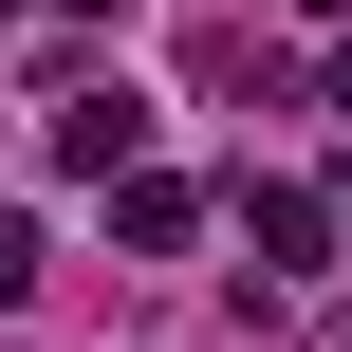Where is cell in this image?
Returning a JSON list of instances; mask_svg holds the SVG:
<instances>
[{"mask_svg":"<svg viewBox=\"0 0 352 352\" xmlns=\"http://www.w3.org/2000/svg\"><path fill=\"white\" fill-rule=\"evenodd\" d=\"M0 19H19V0H0Z\"/></svg>","mask_w":352,"mask_h":352,"instance_id":"obj_7","label":"cell"},{"mask_svg":"<svg viewBox=\"0 0 352 352\" xmlns=\"http://www.w3.org/2000/svg\"><path fill=\"white\" fill-rule=\"evenodd\" d=\"M297 19H352V0H297Z\"/></svg>","mask_w":352,"mask_h":352,"instance_id":"obj_6","label":"cell"},{"mask_svg":"<svg viewBox=\"0 0 352 352\" xmlns=\"http://www.w3.org/2000/svg\"><path fill=\"white\" fill-rule=\"evenodd\" d=\"M111 241H130V260H186V241H204V186L130 167V186H111Z\"/></svg>","mask_w":352,"mask_h":352,"instance_id":"obj_3","label":"cell"},{"mask_svg":"<svg viewBox=\"0 0 352 352\" xmlns=\"http://www.w3.org/2000/svg\"><path fill=\"white\" fill-rule=\"evenodd\" d=\"M56 167H74V186H130V167H148V93H130V74L74 93V111H56Z\"/></svg>","mask_w":352,"mask_h":352,"instance_id":"obj_1","label":"cell"},{"mask_svg":"<svg viewBox=\"0 0 352 352\" xmlns=\"http://www.w3.org/2000/svg\"><path fill=\"white\" fill-rule=\"evenodd\" d=\"M316 93H334V111H352V37H334V74H316Z\"/></svg>","mask_w":352,"mask_h":352,"instance_id":"obj_5","label":"cell"},{"mask_svg":"<svg viewBox=\"0 0 352 352\" xmlns=\"http://www.w3.org/2000/svg\"><path fill=\"white\" fill-rule=\"evenodd\" d=\"M334 223H352V204H334Z\"/></svg>","mask_w":352,"mask_h":352,"instance_id":"obj_8","label":"cell"},{"mask_svg":"<svg viewBox=\"0 0 352 352\" xmlns=\"http://www.w3.org/2000/svg\"><path fill=\"white\" fill-rule=\"evenodd\" d=\"M241 241H260V278H316L334 260V204L316 186H241Z\"/></svg>","mask_w":352,"mask_h":352,"instance_id":"obj_2","label":"cell"},{"mask_svg":"<svg viewBox=\"0 0 352 352\" xmlns=\"http://www.w3.org/2000/svg\"><path fill=\"white\" fill-rule=\"evenodd\" d=\"M0 297H37V223H19V204H0Z\"/></svg>","mask_w":352,"mask_h":352,"instance_id":"obj_4","label":"cell"}]
</instances>
